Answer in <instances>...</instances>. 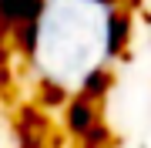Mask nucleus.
I'll list each match as a JSON object with an SVG mask.
<instances>
[{
	"mask_svg": "<svg viewBox=\"0 0 151 148\" xmlns=\"http://www.w3.org/2000/svg\"><path fill=\"white\" fill-rule=\"evenodd\" d=\"M97 0H44L34 37V61L47 84L81 91L111 61V14Z\"/></svg>",
	"mask_w": 151,
	"mask_h": 148,
	"instance_id": "nucleus-1",
	"label": "nucleus"
},
{
	"mask_svg": "<svg viewBox=\"0 0 151 148\" xmlns=\"http://www.w3.org/2000/svg\"><path fill=\"white\" fill-rule=\"evenodd\" d=\"M97 125H101V121H97V104H94V98L77 94V98L67 104V128H70L74 135L87 138Z\"/></svg>",
	"mask_w": 151,
	"mask_h": 148,
	"instance_id": "nucleus-2",
	"label": "nucleus"
},
{
	"mask_svg": "<svg viewBox=\"0 0 151 148\" xmlns=\"http://www.w3.org/2000/svg\"><path fill=\"white\" fill-rule=\"evenodd\" d=\"M10 30H7V27H0V64H4V61L7 57H10Z\"/></svg>",
	"mask_w": 151,
	"mask_h": 148,
	"instance_id": "nucleus-3",
	"label": "nucleus"
},
{
	"mask_svg": "<svg viewBox=\"0 0 151 148\" xmlns=\"http://www.w3.org/2000/svg\"><path fill=\"white\" fill-rule=\"evenodd\" d=\"M20 148H44V145L37 142V138H27V145H20Z\"/></svg>",
	"mask_w": 151,
	"mask_h": 148,
	"instance_id": "nucleus-4",
	"label": "nucleus"
}]
</instances>
